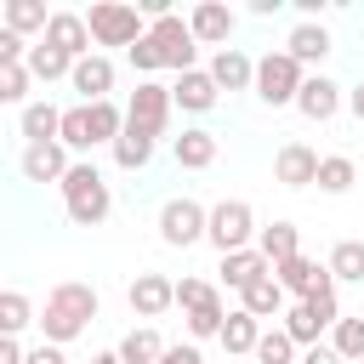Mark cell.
Segmentation results:
<instances>
[{
    "instance_id": "obj_30",
    "label": "cell",
    "mask_w": 364,
    "mask_h": 364,
    "mask_svg": "<svg viewBox=\"0 0 364 364\" xmlns=\"http://www.w3.org/2000/svg\"><path fill=\"white\" fill-rule=\"evenodd\" d=\"M114 353H119V364H159L165 341H159V330H148V324H142V330H131Z\"/></svg>"
},
{
    "instance_id": "obj_33",
    "label": "cell",
    "mask_w": 364,
    "mask_h": 364,
    "mask_svg": "<svg viewBox=\"0 0 364 364\" xmlns=\"http://www.w3.org/2000/svg\"><path fill=\"white\" fill-rule=\"evenodd\" d=\"M358 182V165L347 159V154H330V159H318V188L324 193H347Z\"/></svg>"
},
{
    "instance_id": "obj_26",
    "label": "cell",
    "mask_w": 364,
    "mask_h": 364,
    "mask_svg": "<svg viewBox=\"0 0 364 364\" xmlns=\"http://www.w3.org/2000/svg\"><path fill=\"white\" fill-rule=\"evenodd\" d=\"M57 142H63L68 154H91V148H97V142H91V108H85V102L63 108V131H57Z\"/></svg>"
},
{
    "instance_id": "obj_47",
    "label": "cell",
    "mask_w": 364,
    "mask_h": 364,
    "mask_svg": "<svg viewBox=\"0 0 364 364\" xmlns=\"http://www.w3.org/2000/svg\"><path fill=\"white\" fill-rule=\"evenodd\" d=\"M91 364H119V353H97V358H91Z\"/></svg>"
},
{
    "instance_id": "obj_37",
    "label": "cell",
    "mask_w": 364,
    "mask_h": 364,
    "mask_svg": "<svg viewBox=\"0 0 364 364\" xmlns=\"http://www.w3.org/2000/svg\"><path fill=\"white\" fill-rule=\"evenodd\" d=\"M256 358H262V364H296V341L284 336V324H279V330H262Z\"/></svg>"
},
{
    "instance_id": "obj_36",
    "label": "cell",
    "mask_w": 364,
    "mask_h": 364,
    "mask_svg": "<svg viewBox=\"0 0 364 364\" xmlns=\"http://www.w3.org/2000/svg\"><path fill=\"white\" fill-rule=\"evenodd\" d=\"M336 358L341 364H358L364 358V318H336Z\"/></svg>"
},
{
    "instance_id": "obj_25",
    "label": "cell",
    "mask_w": 364,
    "mask_h": 364,
    "mask_svg": "<svg viewBox=\"0 0 364 364\" xmlns=\"http://www.w3.org/2000/svg\"><path fill=\"white\" fill-rule=\"evenodd\" d=\"M57 131H63V108H51V102H23V136H28V142H57Z\"/></svg>"
},
{
    "instance_id": "obj_44",
    "label": "cell",
    "mask_w": 364,
    "mask_h": 364,
    "mask_svg": "<svg viewBox=\"0 0 364 364\" xmlns=\"http://www.w3.org/2000/svg\"><path fill=\"white\" fill-rule=\"evenodd\" d=\"M296 364H341V358H336V347H307Z\"/></svg>"
},
{
    "instance_id": "obj_38",
    "label": "cell",
    "mask_w": 364,
    "mask_h": 364,
    "mask_svg": "<svg viewBox=\"0 0 364 364\" xmlns=\"http://www.w3.org/2000/svg\"><path fill=\"white\" fill-rule=\"evenodd\" d=\"M23 97H28V68L23 63L0 68V102H23Z\"/></svg>"
},
{
    "instance_id": "obj_7",
    "label": "cell",
    "mask_w": 364,
    "mask_h": 364,
    "mask_svg": "<svg viewBox=\"0 0 364 364\" xmlns=\"http://www.w3.org/2000/svg\"><path fill=\"white\" fill-rule=\"evenodd\" d=\"M171 85H159V80H142L136 91H131V102H125V125L131 131H142V136H165V125H171Z\"/></svg>"
},
{
    "instance_id": "obj_19",
    "label": "cell",
    "mask_w": 364,
    "mask_h": 364,
    "mask_svg": "<svg viewBox=\"0 0 364 364\" xmlns=\"http://www.w3.org/2000/svg\"><path fill=\"white\" fill-rule=\"evenodd\" d=\"M267 273H273V267H267V256H262L256 245H250V250H233V256H222V284H228V290H239V296H245L256 279H267Z\"/></svg>"
},
{
    "instance_id": "obj_21",
    "label": "cell",
    "mask_w": 364,
    "mask_h": 364,
    "mask_svg": "<svg viewBox=\"0 0 364 364\" xmlns=\"http://www.w3.org/2000/svg\"><path fill=\"white\" fill-rule=\"evenodd\" d=\"M256 250L267 256V267H279V262H290V256H301V239H296V222H267V228H256Z\"/></svg>"
},
{
    "instance_id": "obj_22",
    "label": "cell",
    "mask_w": 364,
    "mask_h": 364,
    "mask_svg": "<svg viewBox=\"0 0 364 364\" xmlns=\"http://www.w3.org/2000/svg\"><path fill=\"white\" fill-rule=\"evenodd\" d=\"M171 154H176L182 171H205V165H216V136L193 125V131H182V136L171 142Z\"/></svg>"
},
{
    "instance_id": "obj_9",
    "label": "cell",
    "mask_w": 364,
    "mask_h": 364,
    "mask_svg": "<svg viewBox=\"0 0 364 364\" xmlns=\"http://www.w3.org/2000/svg\"><path fill=\"white\" fill-rule=\"evenodd\" d=\"M273 279H279V290L284 296H324V290H336V279H330V267H318L313 256H290V262H279L273 267Z\"/></svg>"
},
{
    "instance_id": "obj_1",
    "label": "cell",
    "mask_w": 364,
    "mask_h": 364,
    "mask_svg": "<svg viewBox=\"0 0 364 364\" xmlns=\"http://www.w3.org/2000/svg\"><path fill=\"white\" fill-rule=\"evenodd\" d=\"M97 318V290L91 284H80V279H68V284H51V296H46V313L34 318L40 330H46V341L51 347H68L74 336H85V324Z\"/></svg>"
},
{
    "instance_id": "obj_8",
    "label": "cell",
    "mask_w": 364,
    "mask_h": 364,
    "mask_svg": "<svg viewBox=\"0 0 364 364\" xmlns=\"http://www.w3.org/2000/svg\"><path fill=\"white\" fill-rule=\"evenodd\" d=\"M205 222H210V210H205L199 199H165V210H159V239L176 245V250H188V245L205 239Z\"/></svg>"
},
{
    "instance_id": "obj_20",
    "label": "cell",
    "mask_w": 364,
    "mask_h": 364,
    "mask_svg": "<svg viewBox=\"0 0 364 364\" xmlns=\"http://www.w3.org/2000/svg\"><path fill=\"white\" fill-rule=\"evenodd\" d=\"M284 51H290L301 68H307V63H324V57H330V28H324V23H296L290 40H284Z\"/></svg>"
},
{
    "instance_id": "obj_6",
    "label": "cell",
    "mask_w": 364,
    "mask_h": 364,
    "mask_svg": "<svg viewBox=\"0 0 364 364\" xmlns=\"http://www.w3.org/2000/svg\"><path fill=\"white\" fill-rule=\"evenodd\" d=\"M148 46H154V51H159V63H165V68H176V74H188V68H193V51H199V40H193L188 17H176V11H165V17H154V23H148Z\"/></svg>"
},
{
    "instance_id": "obj_2",
    "label": "cell",
    "mask_w": 364,
    "mask_h": 364,
    "mask_svg": "<svg viewBox=\"0 0 364 364\" xmlns=\"http://www.w3.org/2000/svg\"><path fill=\"white\" fill-rule=\"evenodd\" d=\"M63 205H68V216H74L80 228H97V222L114 210V193H108V182H102V171H97L91 159H74V165H68V176H63Z\"/></svg>"
},
{
    "instance_id": "obj_43",
    "label": "cell",
    "mask_w": 364,
    "mask_h": 364,
    "mask_svg": "<svg viewBox=\"0 0 364 364\" xmlns=\"http://www.w3.org/2000/svg\"><path fill=\"white\" fill-rule=\"evenodd\" d=\"M159 364H205V358H199V347H165Z\"/></svg>"
},
{
    "instance_id": "obj_27",
    "label": "cell",
    "mask_w": 364,
    "mask_h": 364,
    "mask_svg": "<svg viewBox=\"0 0 364 364\" xmlns=\"http://www.w3.org/2000/svg\"><path fill=\"white\" fill-rule=\"evenodd\" d=\"M216 341H222L228 353H256V341H262V324H256V318L239 307V313H228V318H222V336H216Z\"/></svg>"
},
{
    "instance_id": "obj_5",
    "label": "cell",
    "mask_w": 364,
    "mask_h": 364,
    "mask_svg": "<svg viewBox=\"0 0 364 364\" xmlns=\"http://www.w3.org/2000/svg\"><path fill=\"white\" fill-rule=\"evenodd\" d=\"M205 239H210L222 256H233V250H250V239H256V210H250L245 199H222V205H210Z\"/></svg>"
},
{
    "instance_id": "obj_28",
    "label": "cell",
    "mask_w": 364,
    "mask_h": 364,
    "mask_svg": "<svg viewBox=\"0 0 364 364\" xmlns=\"http://www.w3.org/2000/svg\"><path fill=\"white\" fill-rule=\"evenodd\" d=\"M46 23H51V11L40 6V0H6V28L11 34H46Z\"/></svg>"
},
{
    "instance_id": "obj_11",
    "label": "cell",
    "mask_w": 364,
    "mask_h": 364,
    "mask_svg": "<svg viewBox=\"0 0 364 364\" xmlns=\"http://www.w3.org/2000/svg\"><path fill=\"white\" fill-rule=\"evenodd\" d=\"M46 46H57L63 57H91V28H85V11H51V23H46V34H40Z\"/></svg>"
},
{
    "instance_id": "obj_31",
    "label": "cell",
    "mask_w": 364,
    "mask_h": 364,
    "mask_svg": "<svg viewBox=\"0 0 364 364\" xmlns=\"http://www.w3.org/2000/svg\"><path fill=\"white\" fill-rule=\"evenodd\" d=\"M330 279H347V284H364V239H341L330 250Z\"/></svg>"
},
{
    "instance_id": "obj_41",
    "label": "cell",
    "mask_w": 364,
    "mask_h": 364,
    "mask_svg": "<svg viewBox=\"0 0 364 364\" xmlns=\"http://www.w3.org/2000/svg\"><path fill=\"white\" fill-rule=\"evenodd\" d=\"M28 46H34V40H23V34H11V28H0V68H11V63H23V57H28Z\"/></svg>"
},
{
    "instance_id": "obj_40",
    "label": "cell",
    "mask_w": 364,
    "mask_h": 364,
    "mask_svg": "<svg viewBox=\"0 0 364 364\" xmlns=\"http://www.w3.org/2000/svg\"><path fill=\"white\" fill-rule=\"evenodd\" d=\"M125 57H131V68H136V74H159V68H165V63H159V51L148 46V34H142V40H136Z\"/></svg>"
},
{
    "instance_id": "obj_3",
    "label": "cell",
    "mask_w": 364,
    "mask_h": 364,
    "mask_svg": "<svg viewBox=\"0 0 364 364\" xmlns=\"http://www.w3.org/2000/svg\"><path fill=\"white\" fill-rule=\"evenodd\" d=\"M85 28H91V46H125L131 51L148 34V17L136 6H125V0H97L85 11Z\"/></svg>"
},
{
    "instance_id": "obj_4",
    "label": "cell",
    "mask_w": 364,
    "mask_h": 364,
    "mask_svg": "<svg viewBox=\"0 0 364 364\" xmlns=\"http://www.w3.org/2000/svg\"><path fill=\"white\" fill-rule=\"evenodd\" d=\"M301 80H307V68H301L290 51H267V57H256V85H250V91H256L267 108H284V102H296Z\"/></svg>"
},
{
    "instance_id": "obj_17",
    "label": "cell",
    "mask_w": 364,
    "mask_h": 364,
    "mask_svg": "<svg viewBox=\"0 0 364 364\" xmlns=\"http://www.w3.org/2000/svg\"><path fill=\"white\" fill-rule=\"evenodd\" d=\"M216 80L205 74V68H188V74H176V85H171V102L182 108V114H210L216 108Z\"/></svg>"
},
{
    "instance_id": "obj_48",
    "label": "cell",
    "mask_w": 364,
    "mask_h": 364,
    "mask_svg": "<svg viewBox=\"0 0 364 364\" xmlns=\"http://www.w3.org/2000/svg\"><path fill=\"white\" fill-rule=\"evenodd\" d=\"M0 28H6V0H0Z\"/></svg>"
},
{
    "instance_id": "obj_10",
    "label": "cell",
    "mask_w": 364,
    "mask_h": 364,
    "mask_svg": "<svg viewBox=\"0 0 364 364\" xmlns=\"http://www.w3.org/2000/svg\"><path fill=\"white\" fill-rule=\"evenodd\" d=\"M233 23H239V17H233V6H222V0H199V6L188 11L193 40H199V46H216V51L233 40Z\"/></svg>"
},
{
    "instance_id": "obj_18",
    "label": "cell",
    "mask_w": 364,
    "mask_h": 364,
    "mask_svg": "<svg viewBox=\"0 0 364 364\" xmlns=\"http://www.w3.org/2000/svg\"><path fill=\"white\" fill-rule=\"evenodd\" d=\"M296 108L307 114V119H336V108H341V85L330 80V74H307L301 80V91H296Z\"/></svg>"
},
{
    "instance_id": "obj_14",
    "label": "cell",
    "mask_w": 364,
    "mask_h": 364,
    "mask_svg": "<svg viewBox=\"0 0 364 364\" xmlns=\"http://www.w3.org/2000/svg\"><path fill=\"white\" fill-rule=\"evenodd\" d=\"M273 182H284V188H313V182H318V154H313L307 142H284V148L273 154Z\"/></svg>"
},
{
    "instance_id": "obj_46",
    "label": "cell",
    "mask_w": 364,
    "mask_h": 364,
    "mask_svg": "<svg viewBox=\"0 0 364 364\" xmlns=\"http://www.w3.org/2000/svg\"><path fill=\"white\" fill-rule=\"evenodd\" d=\"M347 108H353V119H364V80L347 91Z\"/></svg>"
},
{
    "instance_id": "obj_13",
    "label": "cell",
    "mask_w": 364,
    "mask_h": 364,
    "mask_svg": "<svg viewBox=\"0 0 364 364\" xmlns=\"http://www.w3.org/2000/svg\"><path fill=\"white\" fill-rule=\"evenodd\" d=\"M68 85L80 91V102H108V91H114V63H108L102 51H91V57H80V63L68 68Z\"/></svg>"
},
{
    "instance_id": "obj_15",
    "label": "cell",
    "mask_w": 364,
    "mask_h": 364,
    "mask_svg": "<svg viewBox=\"0 0 364 364\" xmlns=\"http://www.w3.org/2000/svg\"><path fill=\"white\" fill-rule=\"evenodd\" d=\"M68 165H74V159H68L63 142H28V148H23V176H28V182H57V188H63Z\"/></svg>"
},
{
    "instance_id": "obj_29",
    "label": "cell",
    "mask_w": 364,
    "mask_h": 364,
    "mask_svg": "<svg viewBox=\"0 0 364 364\" xmlns=\"http://www.w3.org/2000/svg\"><path fill=\"white\" fill-rule=\"evenodd\" d=\"M148 159H154V136H142V131L125 125V131L114 136V165H119V171H142Z\"/></svg>"
},
{
    "instance_id": "obj_39",
    "label": "cell",
    "mask_w": 364,
    "mask_h": 364,
    "mask_svg": "<svg viewBox=\"0 0 364 364\" xmlns=\"http://www.w3.org/2000/svg\"><path fill=\"white\" fill-rule=\"evenodd\" d=\"M210 296H216V290H210L205 279H182V284H176V307H182V313H193V307L210 301Z\"/></svg>"
},
{
    "instance_id": "obj_24",
    "label": "cell",
    "mask_w": 364,
    "mask_h": 364,
    "mask_svg": "<svg viewBox=\"0 0 364 364\" xmlns=\"http://www.w3.org/2000/svg\"><path fill=\"white\" fill-rule=\"evenodd\" d=\"M239 301H245V313H250L256 324H262V318H279V313H284V290H279V279H273V273H267V279H256V284H250V290H245Z\"/></svg>"
},
{
    "instance_id": "obj_12",
    "label": "cell",
    "mask_w": 364,
    "mask_h": 364,
    "mask_svg": "<svg viewBox=\"0 0 364 364\" xmlns=\"http://www.w3.org/2000/svg\"><path fill=\"white\" fill-rule=\"evenodd\" d=\"M171 307H176V279H165V273H136L131 279V313L136 318H159Z\"/></svg>"
},
{
    "instance_id": "obj_45",
    "label": "cell",
    "mask_w": 364,
    "mask_h": 364,
    "mask_svg": "<svg viewBox=\"0 0 364 364\" xmlns=\"http://www.w3.org/2000/svg\"><path fill=\"white\" fill-rule=\"evenodd\" d=\"M28 347H17V336H0V364H23Z\"/></svg>"
},
{
    "instance_id": "obj_23",
    "label": "cell",
    "mask_w": 364,
    "mask_h": 364,
    "mask_svg": "<svg viewBox=\"0 0 364 364\" xmlns=\"http://www.w3.org/2000/svg\"><path fill=\"white\" fill-rule=\"evenodd\" d=\"M23 68H28V80H68V68H74V57H63L57 46H46V40H34L28 46V57H23Z\"/></svg>"
},
{
    "instance_id": "obj_34",
    "label": "cell",
    "mask_w": 364,
    "mask_h": 364,
    "mask_svg": "<svg viewBox=\"0 0 364 364\" xmlns=\"http://www.w3.org/2000/svg\"><path fill=\"white\" fill-rule=\"evenodd\" d=\"M85 108H91V142L114 148V136L125 131V108H114V102H85Z\"/></svg>"
},
{
    "instance_id": "obj_42",
    "label": "cell",
    "mask_w": 364,
    "mask_h": 364,
    "mask_svg": "<svg viewBox=\"0 0 364 364\" xmlns=\"http://www.w3.org/2000/svg\"><path fill=\"white\" fill-rule=\"evenodd\" d=\"M23 364H68V358H63V347L40 341V347H28V353H23Z\"/></svg>"
},
{
    "instance_id": "obj_32",
    "label": "cell",
    "mask_w": 364,
    "mask_h": 364,
    "mask_svg": "<svg viewBox=\"0 0 364 364\" xmlns=\"http://www.w3.org/2000/svg\"><path fill=\"white\" fill-rule=\"evenodd\" d=\"M34 324V301L23 290H0V336H23Z\"/></svg>"
},
{
    "instance_id": "obj_35",
    "label": "cell",
    "mask_w": 364,
    "mask_h": 364,
    "mask_svg": "<svg viewBox=\"0 0 364 364\" xmlns=\"http://www.w3.org/2000/svg\"><path fill=\"white\" fill-rule=\"evenodd\" d=\"M188 318V336H222V318H228V307H222V296H210V301H199L193 313H182Z\"/></svg>"
},
{
    "instance_id": "obj_16",
    "label": "cell",
    "mask_w": 364,
    "mask_h": 364,
    "mask_svg": "<svg viewBox=\"0 0 364 364\" xmlns=\"http://www.w3.org/2000/svg\"><path fill=\"white\" fill-rule=\"evenodd\" d=\"M205 74L216 80V91H250V85H256V63H250L239 46H222V51L210 57Z\"/></svg>"
}]
</instances>
